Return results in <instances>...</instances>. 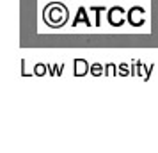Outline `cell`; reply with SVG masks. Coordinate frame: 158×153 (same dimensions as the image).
I'll return each mask as SVG.
<instances>
[{"label": "cell", "instance_id": "1", "mask_svg": "<svg viewBox=\"0 0 158 153\" xmlns=\"http://www.w3.org/2000/svg\"><path fill=\"white\" fill-rule=\"evenodd\" d=\"M66 18H68V11L60 4H50L48 7L44 9V22L48 25H52V27L62 25L66 22Z\"/></svg>", "mask_w": 158, "mask_h": 153}]
</instances>
